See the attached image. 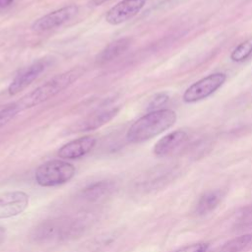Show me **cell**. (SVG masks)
I'll use <instances>...</instances> for the list:
<instances>
[{
  "label": "cell",
  "instance_id": "4fadbf2b",
  "mask_svg": "<svg viewBox=\"0 0 252 252\" xmlns=\"http://www.w3.org/2000/svg\"><path fill=\"white\" fill-rule=\"evenodd\" d=\"M223 199L221 190H210L205 192L198 200L195 207L197 216H206L215 211Z\"/></svg>",
  "mask_w": 252,
  "mask_h": 252
},
{
  "label": "cell",
  "instance_id": "277c9868",
  "mask_svg": "<svg viewBox=\"0 0 252 252\" xmlns=\"http://www.w3.org/2000/svg\"><path fill=\"white\" fill-rule=\"evenodd\" d=\"M75 167L72 163L52 159L40 164L35 170V181L42 187H54L70 181L75 175Z\"/></svg>",
  "mask_w": 252,
  "mask_h": 252
},
{
  "label": "cell",
  "instance_id": "7a4b0ae2",
  "mask_svg": "<svg viewBox=\"0 0 252 252\" xmlns=\"http://www.w3.org/2000/svg\"><path fill=\"white\" fill-rule=\"evenodd\" d=\"M84 73L85 69L83 67H75L64 73L56 75L31 93L24 95L20 100L15 102V104L20 111L36 106L61 93L63 90L75 83L80 77H82Z\"/></svg>",
  "mask_w": 252,
  "mask_h": 252
},
{
  "label": "cell",
  "instance_id": "5bb4252c",
  "mask_svg": "<svg viewBox=\"0 0 252 252\" xmlns=\"http://www.w3.org/2000/svg\"><path fill=\"white\" fill-rule=\"evenodd\" d=\"M131 39L129 37L118 38L110 42L97 56V62L99 64H104L110 62L124 53L130 46Z\"/></svg>",
  "mask_w": 252,
  "mask_h": 252
},
{
  "label": "cell",
  "instance_id": "7402d4cb",
  "mask_svg": "<svg viewBox=\"0 0 252 252\" xmlns=\"http://www.w3.org/2000/svg\"><path fill=\"white\" fill-rule=\"evenodd\" d=\"M15 0H0V11L5 10L13 5Z\"/></svg>",
  "mask_w": 252,
  "mask_h": 252
},
{
  "label": "cell",
  "instance_id": "8fae6325",
  "mask_svg": "<svg viewBox=\"0 0 252 252\" xmlns=\"http://www.w3.org/2000/svg\"><path fill=\"white\" fill-rule=\"evenodd\" d=\"M95 143V138L91 136L78 138L63 145L58 151V156L66 159H75L82 158L94 149Z\"/></svg>",
  "mask_w": 252,
  "mask_h": 252
},
{
  "label": "cell",
  "instance_id": "8992f818",
  "mask_svg": "<svg viewBox=\"0 0 252 252\" xmlns=\"http://www.w3.org/2000/svg\"><path fill=\"white\" fill-rule=\"evenodd\" d=\"M78 13V6L71 4L50 12L43 17L35 20L32 25V31L36 32H43L62 26L71 20Z\"/></svg>",
  "mask_w": 252,
  "mask_h": 252
},
{
  "label": "cell",
  "instance_id": "ba28073f",
  "mask_svg": "<svg viewBox=\"0 0 252 252\" xmlns=\"http://www.w3.org/2000/svg\"><path fill=\"white\" fill-rule=\"evenodd\" d=\"M145 3L146 0H122L108 10L105 20L113 26L122 24L137 15Z\"/></svg>",
  "mask_w": 252,
  "mask_h": 252
},
{
  "label": "cell",
  "instance_id": "ac0fdd59",
  "mask_svg": "<svg viewBox=\"0 0 252 252\" xmlns=\"http://www.w3.org/2000/svg\"><path fill=\"white\" fill-rule=\"evenodd\" d=\"M19 111L20 110L15 103L0 109V128L6 125L10 120H12Z\"/></svg>",
  "mask_w": 252,
  "mask_h": 252
},
{
  "label": "cell",
  "instance_id": "9c48e42d",
  "mask_svg": "<svg viewBox=\"0 0 252 252\" xmlns=\"http://www.w3.org/2000/svg\"><path fill=\"white\" fill-rule=\"evenodd\" d=\"M189 141L188 134L183 130H175L160 138L154 147L158 157H167L180 151Z\"/></svg>",
  "mask_w": 252,
  "mask_h": 252
},
{
  "label": "cell",
  "instance_id": "d6986e66",
  "mask_svg": "<svg viewBox=\"0 0 252 252\" xmlns=\"http://www.w3.org/2000/svg\"><path fill=\"white\" fill-rule=\"evenodd\" d=\"M168 100V95L167 94L165 93H159V94H157L152 99L151 101L149 102V105H148V109L151 110V111H154V110H158V108L162 105H164Z\"/></svg>",
  "mask_w": 252,
  "mask_h": 252
},
{
  "label": "cell",
  "instance_id": "9a60e30c",
  "mask_svg": "<svg viewBox=\"0 0 252 252\" xmlns=\"http://www.w3.org/2000/svg\"><path fill=\"white\" fill-rule=\"evenodd\" d=\"M113 190V184L108 181H100L90 185L82 192V196L91 202L98 201L108 196Z\"/></svg>",
  "mask_w": 252,
  "mask_h": 252
},
{
  "label": "cell",
  "instance_id": "cb8c5ba5",
  "mask_svg": "<svg viewBox=\"0 0 252 252\" xmlns=\"http://www.w3.org/2000/svg\"><path fill=\"white\" fill-rule=\"evenodd\" d=\"M106 1H108V0H93L94 5H100V4H102V3L106 2Z\"/></svg>",
  "mask_w": 252,
  "mask_h": 252
},
{
  "label": "cell",
  "instance_id": "6da1fadb",
  "mask_svg": "<svg viewBox=\"0 0 252 252\" xmlns=\"http://www.w3.org/2000/svg\"><path fill=\"white\" fill-rule=\"evenodd\" d=\"M176 119V113L171 109L150 111L130 126L126 138L130 143L145 142L172 127Z\"/></svg>",
  "mask_w": 252,
  "mask_h": 252
},
{
  "label": "cell",
  "instance_id": "5b68a950",
  "mask_svg": "<svg viewBox=\"0 0 252 252\" xmlns=\"http://www.w3.org/2000/svg\"><path fill=\"white\" fill-rule=\"evenodd\" d=\"M226 75L223 73L210 74L192 84L183 94V101L193 103L207 98L220 89L225 82Z\"/></svg>",
  "mask_w": 252,
  "mask_h": 252
},
{
  "label": "cell",
  "instance_id": "3957f363",
  "mask_svg": "<svg viewBox=\"0 0 252 252\" xmlns=\"http://www.w3.org/2000/svg\"><path fill=\"white\" fill-rule=\"evenodd\" d=\"M84 227L85 220L81 219L61 217L42 221L33 229L32 236L38 243L60 242L80 235Z\"/></svg>",
  "mask_w": 252,
  "mask_h": 252
},
{
  "label": "cell",
  "instance_id": "603a6c76",
  "mask_svg": "<svg viewBox=\"0 0 252 252\" xmlns=\"http://www.w3.org/2000/svg\"><path fill=\"white\" fill-rule=\"evenodd\" d=\"M6 234H7V232H6V228H5V227H3V226H0V244L5 240V238H6Z\"/></svg>",
  "mask_w": 252,
  "mask_h": 252
},
{
  "label": "cell",
  "instance_id": "ffe728a7",
  "mask_svg": "<svg viewBox=\"0 0 252 252\" xmlns=\"http://www.w3.org/2000/svg\"><path fill=\"white\" fill-rule=\"evenodd\" d=\"M208 250H209L208 243L198 242V243H193V244L180 247L171 252H208Z\"/></svg>",
  "mask_w": 252,
  "mask_h": 252
},
{
  "label": "cell",
  "instance_id": "52a82bcc",
  "mask_svg": "<svg viewBox=\"0 0 252 252\" xmlns=\"http://www.w3.org/2000/svg\"><path fill=\"white\" fill-rule=\"evenodd\" d=\"M29 195L20 190L0 194V220L21 215L29 206Z\"/></svg>",
  "mask_w": 252,
  "mask_h": 252
},
{
  "label": "cell",
  "instance_id": "44dd1931",
  "mask_svg": "<svg viewBox=\"0 0 252 252\" xmlns=\"http://www.w3.org/2000/svg\"><path fill=\"white\" fill-rule=\"evenodd\" d=\"M240 220L242 222H244V223H249V224L252 223V207L247 208L243 212V214H242V216L240 218Z\"/></svg>",
  "mask_w": 252,
  "mask_h": 252
},
{
  "label": "cell",
  "instance_id": "30bf717a",
  "mask_svg": "<svg viewBox=\"0 0 252 252\" xmlns=\"http://www.w3.org/2000/svg\"><path fill=\"white\" fill-rule=\"evenodd\" d=\"M45 60H38L18 74L8 87L10 95H15L30 86L46 68Z\"/></svg>",
  "mask_w": 252,
  "mask_h": 252
},
{
  "label": "cell",
  "instance_id": "7c38bea8",
  "mask_svg": "<svg viewBox=\"0 0 252 252\" xmlns=\"http://www.w3.org/2000/svg\"><path fill=\"white\" fill-rule=\"evenodd\" d=\"M119 107H112L106 110L99 111L97 113L92 114L85 119L79 121L76 125L73 126V132H86L91 130H95L104 124L108 123L119 111Z\"/></svg>",
  "mask_w": 252,
  "mask_h": 252
},
{
  "label": "cell",
  "instance_id": "2e32d148",
  "mask_svg": "<svg viewBox=\"0 0 252 252\" xmlns=\"http://www.w3.org/2000/svg\"><path fill=\"white\" fill-rule=\"evenodd\" d=\"M251 241L252 234H242L227 240L212 252H241L250 244Z\"/></svg>",
  "mask_w": 252,
  "mask_h": 252
},
{
  "label": "cell",
  "instance_id": "e0dca14e",
  "mask_svg": "<svg viewBox=\"0 0 252 252\" xmlns=\"http://www.w3.org/2000/svg\"><path fill=\"white\" fill-rule=\"evenodd\" d=\"M252 54V37L238 44L230 53V59L234 62H242Z\"/></svg>",
  "mask_w": 252,
  "mask_h": 252
}]
</instances>
